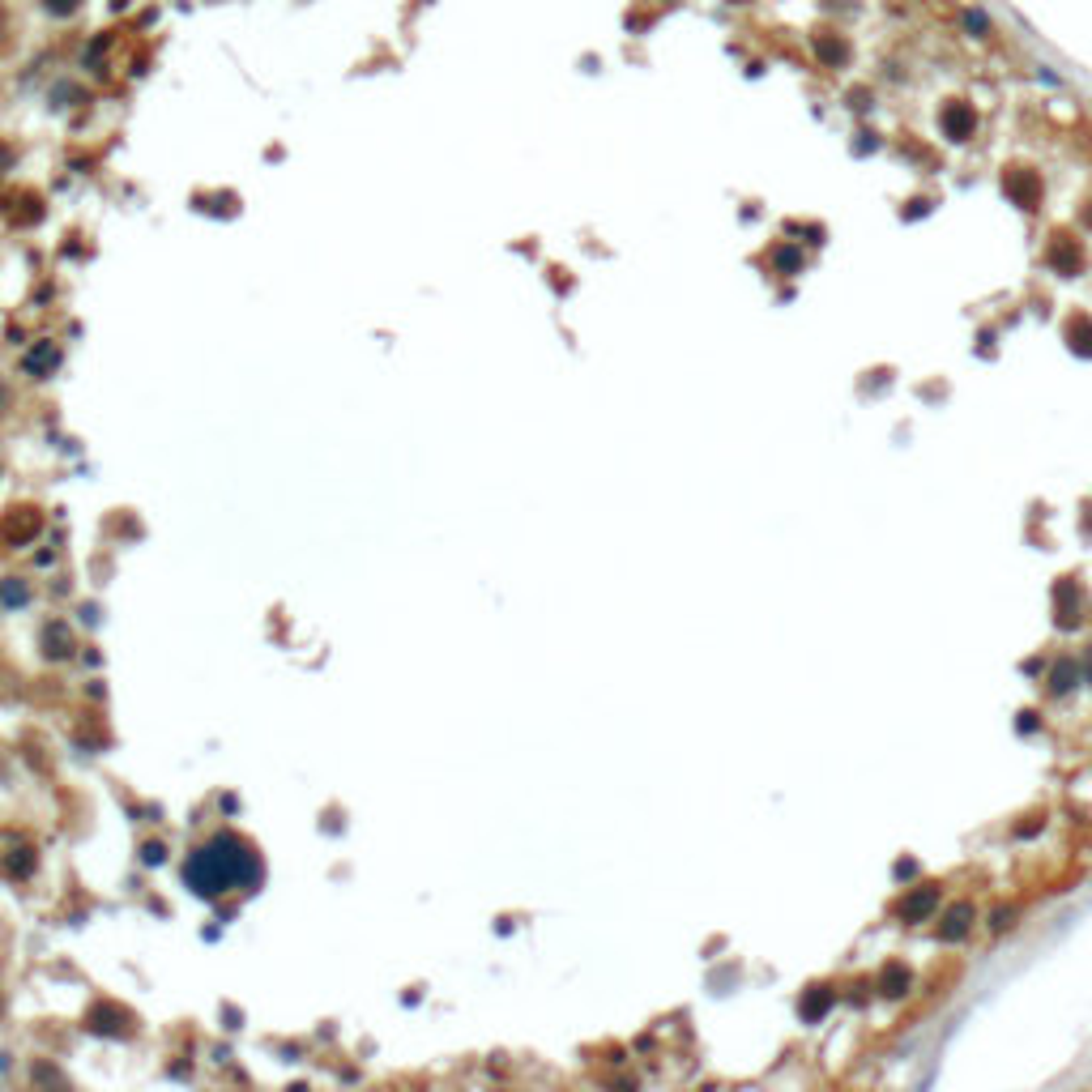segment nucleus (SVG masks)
I'll return each mask as SVG.
<instances>
[{"mask_svg":"<svg viewBox=\"0 0 1092 1092\" xmlns=\"http://www.w3.org/2000/svg\"><path fill=\"white\" fill-rule=\"evenodd\" d=\"M913 990V969L901 965V961H887L883 973H879V994L883 998H905Z\"/></svg>","mask_w":1092,"mask_h":1092,"instance_id":"9","label":"nucleus"},{"mask_svg":"<svg viewBox=\"0 0 1092 1092\" xmlns=\"http://www.w3.org/2000/svg\"><path fill=\"white\" fill-rule=\"evenodd\" d=\"M875 150H879V136H875L870 128H862V132H858V146H854V154H875Z\"/></svg>","mask_w":1092,"mask_h":1092,"instance_id":"16","label":"nucleus"},{"mask_svg":"<svg viewBox=\"0 0 1092 1092\" xmlns=\"http://www.w3.org/2000/svg\"><path fill=\"white\" fill-rule=\"evenodd\" d=\"M934 905H939V887H934V883H918V887H909V892L892 905V913H897L905 926H918V922H926V918L934 913Z\"/></svg>","mask_w":1092,"mask_h":1092,"instance_id":"3","label":"nucleus"},{"mask_svg":"<svg viewBox=\"0 0 1092 1092\" xmlns=\"http://www.w3.org/2000/svg\"><path fill=\"white\" fill-rule=\"evenodd\" d=\"M1003 192L1011 196V205H1020V210H1037L1046 188H1041V175L1033 167H1011L1003 175Z\"/></svg>","mask_w":1092,"mask_h":1092,"instance_id":"2","label":"nucleus"},{"mask_svg":"<svg viewBox=\"0 0 1092 1092\" xmlns=\"http://www.w3.org/2000/svg\"><path fill=\"white\" fill-rule=\"evenodd\" d=\"M773 265H777V273H798V269L806 265V256H802L794 244H777V248H773Z\"/></svg>","mask_w":1092,"mask_h":1092,"instance_id":"13","label":"nucleus"},{"mask_svg":"<svg viewBox=\"0 0 1092 1092\" xmlns=\"http://www.w3.org/2000/svg\"><path fill=\"white\" fill-rule=\"evenodd\" d=\"M969 926H973V905H969V901H961V905H951V909L943 913L939 939H943V943H961V939L969 934Z\"/></svg>","mask_w":1092,"mask_h":1092,"instance_id":"10","label":"nucleus"},{"mask_svg":"<svg viewBox=\"0 0 1092 1092\" xmlns=\"http://www.w3.org/2000/svg\"><path fill=\"white\" fill-rule=\"evenodd\" d=\"M1046 265L1058 269L1063 278H1075V273L1084 269V248H1079V239H1075V235H1054L1050 248H1046Z\"/></svg>","mask_w":1092,"mask_h":1092,"instance_id":"6","label":"nucleus"},{"mask_svg":"<svg viewBox=\"0 0 1092 1092\" xmlns=\"http://www.w3.org/2000/svg\"><path fill=\"white\" fill-rule=\"evenodd\" d=\"M956 26H961V35H969L973 43H990L998 35L994 13L982 9V5H961V9H956Z\"/></svg>","mask_w":1092,"mask_h":1092,"instance_id":"7","label":"nucleus"},{"mask_svg":"<svg viewBox=\"0 0 1092 1092\" xmlns=\"http://www.w3.org/2000/svg\"><path fill=\"white\" fill-rule=\"evenodd\" d=\"M1015 730H1020V734H1033V730H1037V713H1020Z\"/></svg>","mask_w":1092,"mask_h":1092,"instance_id":"19","label":"nucleus"},{"mask_svg":"<svg viewBox=\"0 0 1092 1092\" xmlns=\"http://www.w3.org/2000/svg\"><path fill=\"white\" fill-rule=\"evenodd\" d=\"M811 51H815V60L824 68H845L849 56H854V47H849V39L841 30H815L811 35Z\"/></svg>","mask_w":1092,"mask_h":1092,"instance_id":"4","label":"nucleus"},{"mask_svg":"<svg viewBox=\"0 0 1092 1092\" xmlns=\"http://www.w3.org/2000/svg\"><path fill=\"white\" fill-rule=\"evenodd\" d=\"M1063 333H1067V346H1071V355H1079V359H1092V316L1075 312V316L1063 324Z\"/></svg>","mask_w":1092,"mask_h":1092,"instance_id":"11","label":"nucleus"},{"mask_svg":"<svg viewBox=\"0 0 1092 1092\" xmlns=\"http://www.w3.org/2000/svg\"><path fill=\"white\" fill-rule=\"evenodd\" d=\"M730 5H747V0H730Z\"/></svg>","mask_w":1092,"mask_h":1092,"instance_id":"20","label":"nucleus"},{"mask_svg":"<svg viewBox=\"0 0 1092 1092\" xmlns=\"http://www.w3.org/2000/svg\"><path fill=\"white\" fill-rule=\"evenodd\" d=\"M43 9H47V13H56V18H68V13L78 9V0H43Z\"/></svg>","mask_w":1092,"mask_h":1092,"instance_id":"17","label":"nucleus"},{"mask_svg":"<svg viewBox=\"0 0 1092 1092\" xmlns=\"http://www.w3.org/2000/svg\"><path fill=\"white\" fill-rule=\"evenodd\" d=\"M1046 688H1050L1054 696H1067V692L1075 688V661H1071V657L1054 661V670H1050V682H1046Z\"/></svg>","mask_w":1092,"mask_h":1092,"instance_id":"12","label":"nucleus"},{"mask_svg":"<svg viewBox=\"0 0 1092 1092\" xmlns=\"http://www.w3.org/2000/svg\"><path fill=\"white\" fill-rule=\"evenodd\" d=\"M1079 619H1084V593H1079V585L1071 576H1063L1054 585V624L1058 628H1079Z\"/></svg>","mask_w":1092,"mask_h":1092,"instance_id":"5","label":"nucleus"},{"mask_svg":"<svg viewBox=\"0 0 1092 1092\" xmlns=\"http://www.w3.org/2000/svg\"><path fill=\"white\" fill-rule=\"evenodd\" d=\"M977 124H982V115H977V107L969 99H947L943 111H939V132L947 136V142H956V146L973 142Z\"/></svg>","mask_w":1092,"mask_h":1092,"instance_id":"1","label":"nucleus"},{"mask_svg":"<svg viewBox=\"0 0 1092 1092\" xmlns=\"http://www.w3.org/2000/svg\"><path fill=\"white\" fill-rule=\"evenodd\" d=\"M1033 78H1037L1041 86H1050V90H1063V86H1067V78L1058 73V68H1054V64H1041V60L1033 64Z\"/></svg>","mask_w":1092,"mask_h":1092,"instance_id":"14","label":"nucleus"},{"mask_svg":"<svg viewBox=\"0 0 1092 1092\" xmlns=\"http://www.w3.org/2000/svg\"><path fill=\"white\" fill-rule=\"evenodd\" d=\"M1011 918H1015V905H1003V909H994V913H990V926H994V930H1007V926H1011Z\"/></svg>","mask_w":1092,"mask_h":1092,"instance_id":"18","label":"nucleus"},{"mask_svg":"<svg viewBox=\"0 0 1092 1092\" xmlns=\"http://www.w3.org/2000/svg\"><path fill=\"white\" fill-rule=\"evenodd\" d=\"M832 1003H837V990H832L828 982L806 986L802 998H798V1015H802V1024H819V1020H824V1015L832 1011Z\"/></svg>","mask_w":1092,"mask_h":1092,"instance_id":"8","label":"nucleus"},{"mask_svg":"<svg viewBox=\"0 0 1092 1092\" xmlns=\"http://www.w3.org/2000/svg\"><path fill=\"white\" fill-rule=\"evenodd\" d=\"M845 107H849V111H858V115H866V111L875 107V103H870V90H866V86L849 90V94H845Z\"/></svg>","mask_w":1092,"mask_h":1092,"instance_id":"15","label":"nucleus"}]
</instances>
